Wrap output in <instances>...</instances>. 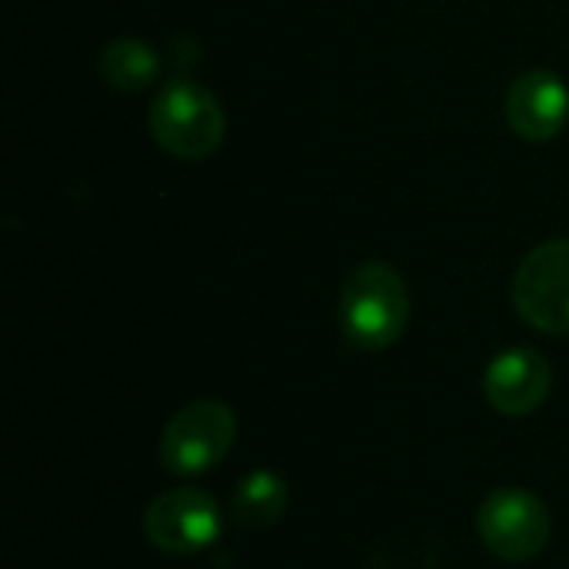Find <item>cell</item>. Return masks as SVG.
Returning <instances> with one entry per match:
<instances>
[{
	"label": "cell",
	"mask_w": 569,
	"mask_h": 569,
	"mask_svg": "<svg viewBox=\"0 0 569 569\" xmlns=\"http://www.w3.org/2000/svg\"><path fill=\"white\" fill-rule=\"evenodd\" d=\"M513 307L540 333L569 337V240L533 247L513 273Z\"/></svg>",
	"instance_id": "cell-5"
},
{
	"label": "cell",
	"mask_w": 569,
	"mask_h": 569,
	"mask_svg": "<svg viewBox=\"0 0 569 569\" xmlns=\"http://www.w3.org/2000/svg\"><path fill=\"white\" fill-rule=\"evenodd\" d=\"M100 77L120 93H140L160 77V53L140 37H117L100 53Z\"/></svg>",
	"instance_id": "cell-10"
},
{
	"label": "cell",
	"mask_w": 569,
	"mask_h": 569,
	"mask_svg": "<svg viewBox=\"0 0 569 569\" xmlns=\"http://www.w3.org/2000/svg\"><path fill=\"white\" fill-rule=\"evenodd\" d=\"M503 113L517 137L530 143H547L567 127L569 87L553 70H527L507 87Z\"/></svg>",
	"instance_id": "cell-8"
},
{
	"label": "cell",
	"mask_w": 569,
	"mask_h": 569,
	"mask_svg": "<svg viewBox=\"0 0 569 569\" xmlns=\"http://www.w3.org/2000/svg\"><path fill=\"white\" fill-rule=\"evenodd\" d=\"M290 507V487L280 473L273 470H253L247 473L240 483H237V493H233V503H230V513H233V523L247 533H260V530H270L283 520Z\"/></svg>",
	"instance_id": "cell-9"
},
{
	"label": "cell",
	"mask_w": 569,
	"mask_h": 569,
	"mask_svg": "<svg viewBox=\"0 0 569 569\" xmlns=\"http://www.w3.org/2000/svg\"><path fill=\"white\" fill-rule=\"evenodd\" d=\"M340 330L350 347L380 353L393 347L410 320V293L407 280L397 267L383 260H367L350 270L340 290Z\"/></svg>",
	"instance_id": "cell-1"
},
{
	"label": "cell",
	"mask_w": 569,
	"mask_h": 569,
	"mask_svg": "<svg viewBox=\"0 0 569 569\" xmlns=\"http://www.w3.org/2000/svg\"><path fill=\"white\" fill-rule=\"evenodd\" d=\"M237 413L223 400H193L160 430L157 457L170 477H200L227 460L237 443Z\"/></svg>",
	"instance_id": "cell-3"
},
{
	"label": "cell",
	"mask_w": 569,
	"mask_h": 569,
	"mask_svg": "<svg viewBox=\"0 0 569 569\" xmlns=\"http://www.w3.org/2000/svg\"><path fill=\"white\" fill-rule=\"evenodd\" d=\"M150 133L157 147L177 160H207L227 137V113L220 100L193 77L167 80L150 103Z\"/></svg>",
	"instance_id": "cell-2"
},
{
	"label": "cell",
	"mask_w": 569,
	"mask_h": 569,
	"mask_svg": "<svg viewBox=\"0 0 569 569\" xmlns=\"http://www.w3.org/2000/svg\"><path fill=\"white\" fill-rule=\"evenodd\" d=\"M477 537L503 563H530L553 540V517L547 503L523 487L490 490L477 510Z\"/></svg>",
	"instance_id": "cell-4"
},
{
	"label": "cell",
	"mask_w": 569,
	"mask_h": 569,
	"mask_svg": "<svg viewBox=\"0 0 569 569\" xmlns=\"http://www.w3.org/2000/svg\"><path fill=\"white\" fill-rule=\"evenodd\" d=\"M223 533L220 503L197 487H177L150 500L143 513V537L153 550L190 557L210 550Z\"/></svg>",
	"instance_id": "cell-6"
},
{
	"label": "cell",
	"mask_w": 569,
	"mask_h": 569,
	"mask_svg": "<svg viewBox=\"0 0 569 569\" xmlns=\"http://www.w3.org/2000/svg\"><path fill=\"white\" fill-rule=\"evenodd\" d=\"M553 390V367L533 347H510L497 353L483 373V397L500 417L537 413Z\"/></svg>",
	"instance_id": "cell-7"
}]
</instances>
